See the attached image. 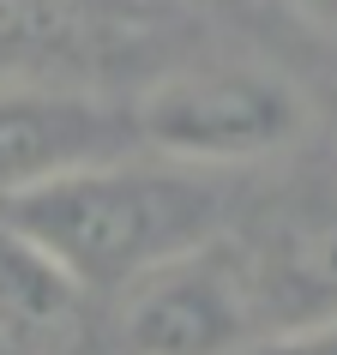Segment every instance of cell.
Masks as SVG:
<instances>
[{
	"label": "cell",
	"mask_w": 337,
	"mask_h": 355,
	"mask_svg": "<svg viewBox=\"0 0 337 355\" xmlns=\"http://www.w3.org/2000/svg\"><path fill=\"white\" fill-rule=\"evenodd\" d=\"M0 223L42 247L78 289H127L145 271L223 235V193L205 168L103 163L0 205Z\"/></svg>",
	"instance_id": "1"
},
{
	"label": "cell",
	"mask_w": 337,
	"mask_h": 355,
	"mask_svg": "<svg viewBox=\"0 0 337 355\" xmlns=\"http://www.w3.org/2000/svg\"><path fill=\"white\" fill-rule=\"evenodd\" d=\"M307 132V103L265 67H205L150 85L132 109V139L181 168H241L289 150Z\"/></svg>",
	"instance_id": "2"
},
{
	"label": "cell",
	"mask_w": 337,
	"mask_h": 355,
	"mask_svg": "<svg viewBox=\"0 0 337 355\" xmlns=\"http://www.w3.org/2000/svg\"><path fill=\"white\" fill-rule=\"evenodd\" d=\"M121 331L132 355H241L259 343L247 253L217 235L145 271L121 289Z\"/></svg>",
	"instance_id": "3"
},
{
	"label": "cell",
	"mask_w": 337,
	"mask_h": 355,
	"mask_svg": "<svg viewBox=\"0 0 337 355\" xmlns=\"http://www.w3.org/2000/svg\"><path fill=\"white\" fill-rule=\"evenodd\" d=\"M132 114L109 109L103 96L6 78L0 85V205L85 175V168L132 157Z\"/></svg>",
	"instance_id": "4"
},
{
	"label": "cell",
	"mask_w": 337,
	"mask_h": 355,
	"mask_svg": "<svg viewBox=\"0 0 337 355\" xmlns=\"http://www.w3.org/2000/svg\"><path fill=\"white\" fill-rule=\"evenodd\" d=\"M247 253L259 337L337 319V199L289 205Z\"/></svg>",
	"instance_id": "5"
},
{
	"label": "cell",
	"mask_w": 337,
	"mask_h": 355,
	"mask_svg": "<svg viewBox=\"0 0 337 355\" xmlns=\"http://www.w3.org/2000/svg\"><path fill=\"white\" fill-rule=\"evenodd\" d=\"M78 289L42 247L0 223V343H49L73 325Z\"/></svg>",
	"instance_id": "6"
},
{
	"label": "cell",
	"mask_w": 337,
	"mask_h": 355,
	"mask_svg": "<svg viewBox=\"0 0 337 355\" xmlns=\"http://www.w3.org/2000/svg\"><path fill=\"white\" fill-rule=\"evenodd\" d=\"M55 31V12L49 0H0V85L6 73H19L24 55H37Z\"/></svg>",
	"instance_id": "7"
},
{
	"label": "cell",
	"mask_w": 337,
	"mask_h": 355,
	"mask_svg": "<svg viewBox=\"0 0 337 355\" xmlns=\"http://www.w3.org/2000/svg\"><path fill=\"white\" fill-rule=\"evenodd\" d=\"M241 355H337V319L295 325V331H271L259 343H247Z\"/></svg>",
	"instance_id": "8"
},
{
	"label": "cell",
	"mask_w": 337,
	"mask_h": 355,
	"mask_svg": "<svg viewBox=\"0 0 337 355\" xmlns=\"http://www.w3.org/2000/svg\"><path fill=\"white\" fill-rule=\"evenodd\" d=\"M289 6H295L313 31H331V37H337V0H289Z\"/></svg>",
	"instance_id": "9"
}]
</instances>
